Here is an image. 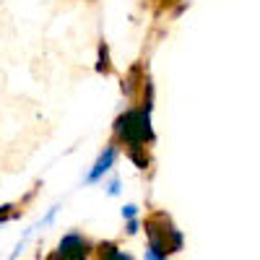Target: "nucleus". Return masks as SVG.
I'll use <instances>...</instances> for the list:
<instances>
[{
    "label": "nucleus",
    "instance_id": "nucleus-1",
    "mask_svg": "<svg viewBox=\"0 0 260 260\" xmlns=\"http://www.w3.org/2000/svg\"><path fill=\"white\" fill-rule=\"evenodd\" d=\"M146 234H148V250H146V257L151 260H161L172 252H177L182 247V234L180 229H175L172 219L167 213H154L148 216L146 221Z\"/></svg>",
    "mask_w": 260,
    "mask_h": 260
},
{
    "label": "nucleus",
    "instance_id": "nucleus-2",
    "mask_svg": "<svg viewBox=\"0 0 260 260\" xmlns=\"http://www.w3.org/2000/svg\"><path fill=\"white\" fill-rule=\"evenodd\" d=\"M115 130L120 141H125L127 146H138V143H151L154 136V127H151V115L148 110H127L125 115L117 117Z\"/></svg>",
    "mask_w": 260,
    "mask_h": 260
},
{
    "label": "nucleus",
    "instance_id": "nucleus-3",
    "mask_svg": "<svg viewBox=\"0 0 260 260\" xmlns=\"http://www.w3.org/2000/svg\"><path fill=\"white\" fill-rule=\"evenodd\" d=\"M89 252H91V245L86 242L81 234H65L62 240H60L57 252H55L52 257H55V260H57V257H62V260H83Z\"/></svg>",
    "mask_w": 260,
    "mask_h": 260
},
{
    "label": "nucleus",
    "instance_id": "nucleus-4",
    "mask_svg": "<svg viewBox=\"0 0 260 260\" xmlns=\"http://www.w3.org/2000/svg\"><path fill=\"white\" fill-rule=\"evenodd\" d=\"M115 156H117V154H115V148H107L104 154L96 159V164H94V169L89 172L86 182H96V180L104 175V172H110V169H112V164H115Z\"/></svg>",
    "mask_w": 260,
    "mask_h": 260
},
{
    "label": "nucleus",
    "instance_id": "nucleus-5",
    "mask_svg": "<svg viewBox=\"0 0 260 260\" xmlns=\"http://www.w3.org/2000/svg\"><path fill=\"white\" fill-rule=\"evenodd\" d=\"M130 159L136 161L138 169H146L148 167V154H146V146L138 143V146H130Z\"/></svg>",
    "mask_w": 260,
    "mask_h": 260
},
{
    "label": "nucleus",
    "instance_id": "nucleus-6",
    "mask_svg": "<svg viewBox=\"0 0 260 260\" xmlns=\"http://www.w3.org/2000/svg\"><path fill=\"white\" fill-rule=\"evenodd\" d=\"M99 255L102 257H115V260H130V255L127 252H117L115 245H102L99 247Z\"/></svg>",
    "mask_w": 260,
    "mask_h": 260
},
{
    "label": "nucleus",
    "instance_id": "nucleus-7",
    "mask_svg": "<svg viewBox=\"0 0 260 260\" xmlns=\"http://www.w3.org/2000/svg\"><path fill=\"white\" fill-rule=\"evenodd\" d=\"M110 68H112V65H110V52H107V47L102 45V47H99V62H96V71H99V73H110Z\"/></svg>",
    "mask_w": 260,
    "mask_h": 260
},
{
    "label": "nucleus",
    "instance_id": "nucleus-8",
    "mask_svg": "<svg viewBox=\"0 0 260 260\" xmlns=\"http://www.w3.org/2000/svg\"><path fill=\"white\" fill-rule=\"evenodd\" d=\"M11 208H13V206H0V221H8L11 216H13V213H11Z\"/></svg>",
    "mask_w": 260,
    "mask_h": 260
},
{
    "label": "nucleus",
    "instance_id": "nucleus-9",
    "mask_svg": "<svg viewBox=\"0 0 260 260\" xmlns=\"http://www.w3.org/2000/svg\"><path fill=\"white\" fill-rule=\"evenodd\" d=\"M138 232V221L133 219V216H130V224H127V234H136Z\"/></svg>",
    "mask_w": 260,
    "mask_h": 260
},
{
    "label": "nucleus",
    "instance_id": "nucleus-10",
    "mask_svg": "<svg viewBox=\"0 0 260 260\" xmlns=\"http://www.w3.org/2000/svg\"><path fill=\"white\" fill-rule=\"evenodd\" d=\"M122 216H127V219H130V216H136V206H125L122 208Z\"/></svg>",
    "mask_w": 260,
    "mask_h": 260
},
{
    "label": "nucleus",
    "instance_id": "nucleus-11",
    "mask_svg": "<svg viewBox=\"0 0 260 260\" xmlns=\"http://www.w3.org/2000/svg\"><path fill=\"white\" fill-rule=\"evenodd\" d=\"M117 190H120V182H117V180H115V182H112V185H110V192H112V195H117Z\"/></svg>",
    "mask_w": 260,
    "mask_h": 260
}]
</instances>
